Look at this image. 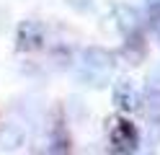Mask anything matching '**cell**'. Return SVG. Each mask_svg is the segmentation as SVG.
Listing matches in <instances>:
<instances>
[{"instance_id":"cell-4","label":"cell","mask_w":160,"mask_h":155,"mask_svg":"<svg viewBox=\"0 0 160 155\" xmlns=\"http://www.w3.org/2000/svg\"><path fill=\"white\" fill-rule=\"evenodd\" d=\"M42 44V28L34 21H23L18 28V47L21 49H36Z\"/></svg>"},{"instance_id":"cell-7","label":"cell","mask_w":160,"mask_h":155,"mask_svg":"<svg viewBox=\"0 0 160 155\" xmlns=\"http://www.w3.org/2000/svg\"><path fill=\"white\" fill-rule=\"evenodd\" d=\"M145 52H147V47H145L142 36H134V39H129V41H127V47H124V57H127L129 62H142V59H145Z\"/></svg>"},{"instance_id":"cell-9","label":"cell","mask_w":160,"mask_h":155,"mask_svg":"<svg viewBox=\"0 0 160 155\" xmlns=\"http://www.w3.org/2000/svg\"><path fill=\"white\" fill-rule=\"evenodd\" d=\"M67 3L72 5V8H78V10H88V5H91L88 0H67Z\"/></svg>"},{"instance_id":"cell-8","label":"cell","mask_w":160,"mask_h":155,"mask_svg":"<svg viewBox=\"0 0 160 155\" xmlns=\"http://www.w3.org/2000/svg\"><path fill=\"white\" fill-rule=\"evenodd\" d=\"M78 78L85 83V85H103V83L108 80V75H101V72H93V70H88V67H80L78 70Z\"/></svg>"},{"instance_id":"cell-10","label":"cell","mask_w":160,"mask_h":155,"mask_svg":"<svg viewBox=\"0 0 160 155\" xmlns=\"http://www.w3.org/2000/svg\"><path fill=\"white\" fill-rule=\"evenodd\" d=\"M147 5H150V8H152L155 13H158V10H160V0H147Z\"/></svg>"},{"instance_id":"cell-5","label":"cell","mask_w":160,"mask_h":155,"mask_svg":"<svg viewBox=\"0 0 160 155\" xmlns=\"http://www.w3.org/2000/svg\"><path fill=\"white\" fill-rule=\"evenodd\" d=\"M114 21H116V26L122 28L124 34H132L137 28V13H134V8H129V5H116L114 8Z\"/></svg>"},{"instance_id":"cell-1","label":"cell","mask_w":160,"mask_h":155,"mask_svg":"<svg viewBox=\"0 0 160 155\" xmlns=\"http://www.w3.org/2000/svg\"><path fill=\"white\" fill-rule=\"evenodd\" d=\"M111 142H114V150L119 152H132L137 150V132L129 121H116V127L111 132Z\"/></svg>"},{"instance_id":"cell-3","label":"cell","mask_w":160,"mask_h":155,"mask_svg":"<svg viewBox=\"0 0 160 155\" xmlns=\"http://www.w3.org/2000/svg\"><path fill=\"white\" fill-rule=\"evenodd\" d=\"M114 103L122 111H134L139 106V93L124 80V83H119V85L114 88Z\"/></svg>"},{"instance_id":"cell-2","label":"cell","mask_w":160,"mask_h":155,"mask_svg":"<svg viewBox=\"0 0 160 155\" xmlns=\"http://www.w3.org/2000/svg\"><path fill=\"white\" fill-rule=\"evenodd\" d=\"M111 65H114V59H111V54H108L106 49H98V47H93V49H85V52H83V67L93 70V72L108 75Z\"/></svg>"},{"instance_id":"cell-6","label":"cell","mask_w":160,"mask_h":155,"mask_svg":"<svg viewBox=\"0 0 160 155\" xmlns=\"http://www.w3.org/2000/svg\"><path fill=\"white\" fill-rule=\"evenodd\" d=\"M21 142H23V134H21V129L16 124H5L0 129V147L3 150H16Z\"/></svg>"}]
</instances>
